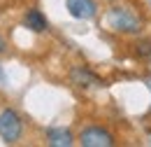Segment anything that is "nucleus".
<instances>
[{
  "label": "nucleus",
  "instance_id": "5",
  "mask_svg": "<svg viewBox=\"0 0 151 147\" xmlns=\"http://www.w3.org/2000/svg\"><path fill=\"white\" fill-rule=\"evenodd\" d=\"M70 79H72V84L77 87H102V79L98 77L95 73H91L88 68H84V65H75L72 70H70Z\"/></svg>",
  "mask_w": 151,
  "mask_h": 147
},
{
  "label": "nucleus",
  "instance_id": "1",
  "mask_svg": "<svg viewBox=\"0 0 151 147\" xmlns=\"http://www.w3.org/2000/svg\"><path fill=\"white\" fill-rule=\"evenodd\" d=\"M107 23L112 26V31L126 33V35H135L142 31V19L126 7H112L107 12Z\"/></svg>",
  "mask_w": 151,
  "mask_h": 147
},
{
  "label": "nucleus",
  "instance_id": "4",
  "mask_svg": "<svg viewBox=\"0 0 151 147\" xmlns=\"http://www.w3.org/2000/svg\"><path fill=\"white\" fill-rule=\"evenodd\" d=\"M65 7L68 12L72 14L75 19H93L98 14V5L95 0H65Z\"/></svg>",
  "mask_w": 151,
  "mask_h": 147
},
{
  "label": "nucleus",
  "instance_id": "7",
  "mask_svg": "<svg viewBox=\"0 0 151 147\" xmlns=\"http://www.w3.org/2000/svg\"><path fill=\"white\" fill-rule=\"evenodd\" d=\"M47 143L51 147H70L75 143V135L68 129H51L47 133Z\"/></svg>",
  "mask_w": 151,
  "mask_h": 147
},
{
  "label": "nucleus",
  "instance_id": "6",
  "mask_svg": "<svg viewBox=\"0 0 151 147\" xmlns=\"http://www.w3.org/2000/svg\"><path fill=\"white\" fill-rule=\"evenodd\" d=\"M23 26H26V28H30L33 33H44L49 23H47L44 14H42L40 9L33 7V9H28V12H26V17H23Z\"/></svg>",
  "mask_w": 151,
  "mask_h": 147
},
{
  "label": "nucleus",
  "instance_id": "8",
  "mask_svg": "<svg viewBox=\"0 0 151 147\" xmlns=\"http://www.w3.org/2000/svg\"><path fill=\"white\" fill-rule=\"evenodd\" d=\"M135 52H137V56H142V58L151 56V40H139L135 44Z\"/></svg>",
  "mask_w": 151,
  "mask_h": 147
},
{
  "label": "nucleus",
  "instance_id": "9",
  "mask_svg": "<svg viewBox=\"0 0 151 147\" xmlns=\"http://www.w3.org/2000/svg\"><path fill=\"white\" fill-rule=\"evenodd\" d=\"M5 47H7V44H5V37L0 35V54H2V52H5Z\"/></svg>",
  "mask_w": 151,
  "mask_h": 147
},
{
  "label": "nucleus",
  "instance_id": "3",
  "mask_svg": "<svg viewBox=\"0 0 151 147\" xmlns=\"http://www.w3.org/2000/svg\"><path fill=\"white\" fill-rule=\"evenodd\" d=\"M79 143L84 147H112L116 140L107 129H100V126H88L79 133Z\"/></svg>",
  "mask_w": 151,
  "mask_h": 147
},
{
  "label": "nucleus",
  "instance_id": "2",
  "mask_svg": "<svg viewBox=\"0 0 151 147\" xmlns=\"http://www.w3.org/2000/svg\"><path fill=\"white\" fill-rule=\"evenodd\" d=\"M21 133H23V122H21L19 114L9 108L0 112V138L7 145H12L21 138Z\"/></svg>",
  "mask_w": 151,
  "mask_h": 147
}]
</instances>
